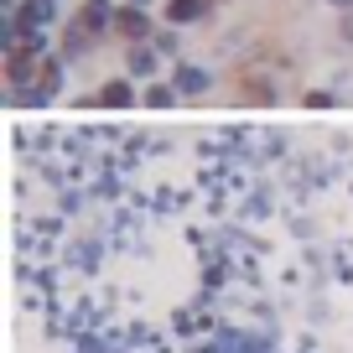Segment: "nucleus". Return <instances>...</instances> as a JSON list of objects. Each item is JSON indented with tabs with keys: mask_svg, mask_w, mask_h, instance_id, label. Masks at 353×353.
<instances>
[{
	"mask_svg": "<svg viewBox=\"0 0 353 353\" xmlns=\"http://www.w3.org/2000/svg\"><path fill=\"white\" fill-rule=\"evenodd\" d=\"M99 104H110V110H120V104H130V83H104Z\"/></svg>",
	"mask_w": 353,
	"mask_h": 353,
	"instance_id": "obj_1",
	"label": "nucleus"
},
{
	"mask_svg": "<svg viewBox=\"0 0 353 353\" xmlns=\"http://www.w3.org/2000/svg\"><path fill=\"white\" fill-rule=\"evenodd\" d=\"M203 16V0H172V21H192Z\"/></svg>",
	"mask_w": 353,
	"mask_h": 353,
	"instance_id": "obj_2",
	"label": "nucleus"
},
{
	"mask_svg": "<svg viewBox=\"0 0 353 353\" xmlns=\"http://www.w3.org/2000/svg\"><path fill=\"white\" fill-rule=\"evenodd\" d=\"M120 32H125V37H145V16L125 11V16H120Z\"/></svg>",
	"mask_w": 353,
	"mask_h": 353,
	"instance_id": "obj_3",
	"label": "nucleus"
},
{
	"mask_svg": "<svg viewBox=\"0 0 353 353\" xmlns=\"http://www.w3.org/2000/svg\"><path fill=\"white\" fill-rule=\"evenodd\" d=\"M343 6H348V0H343Z\"/></svg>",
	"mask_w": 353,
	"mask_h": 353,
	"instance_id": "obj_4",
	"label": "nucleus"
}]
</instances>
